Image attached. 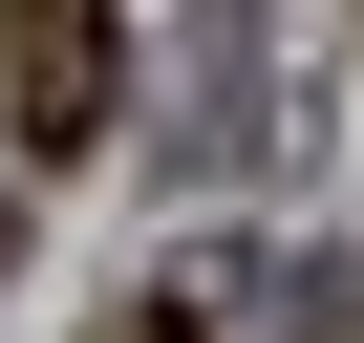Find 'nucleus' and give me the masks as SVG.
Here are the masks:
<instances>
[{
  "label": "nucleus",
  "instance_id": "f257e3e1",
  "mask_svg": "<svg viewBox=\"0 0 364 343\" xmlns=\"http://www.w3.org/2000/svg\"><path fill=\"white\" fill-rule=\"evenodd\" d=\"M107 86H129V0H0V172H43L107 129Z\"/></svg>",
  "mask_w": 364,
  "mask_h": 343
},
{
  "label": "nucleus",
  "instance_id": "f03ea898",
  "mask_svg": "<svg viewBox=\"0 0 364 343\" xmlns=\"http://www.w3.org/2000/svg\"><path fill=\"white\" fill-rule=\"evenodd\" d=\"M279 300H300V279H279L257 236H171V258L107 300V343H279Z\"/></svg>",
  "mask_w": 364,
  "mask_h": 343
},
{
  "label": "nucleus",
  "instance_id": "7ed1b4c3",
  "mask_svg": "<svg viewBox=\"0 0 364 343\" xmlns=\"http://www.w3.org/2000/svg\"><path fill=\"white\" fill-rule=\"evenodd\" d=\"M279 343H364V258H343V279H300V300H279Z\"/></svg>",
  "mask_w": 364,
  "mask_h": 343
},
{
  "label": "nucleus",
  "instance_id": "20e7f679",
  "mask_svg": "<svg viewBox=\"0 0 364 343\" xmlns=\"http://www.w3.org/2000/svg\"><path fill=\"white\" fill-rule=\"evenodd\" d=\"M0 258H22V172H0Z\"/></svg>",
  "mask_w": 364,
  "mask_h": 343
}]
</instances>
